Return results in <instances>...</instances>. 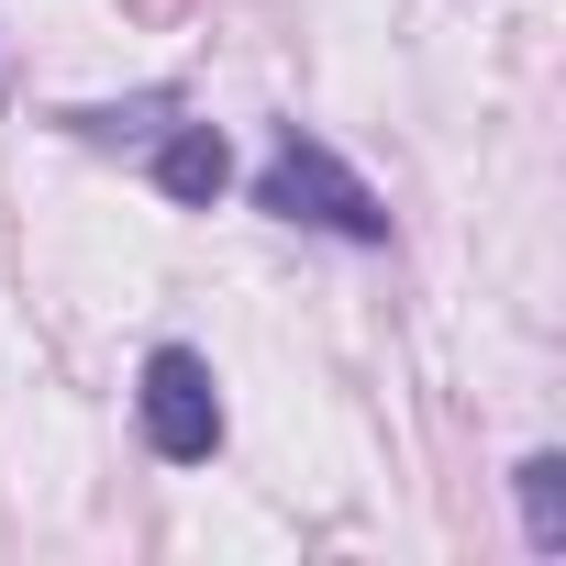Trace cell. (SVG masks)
Masks as SVG:
<instances>
[{"label": "cell", "instance_id": "obj_1", "mask_svg": "<svg viewBox=\"0 0 566 566\" xmlns=\"http://www.w3.org/2000/svg\"><path fill=\"white\" fill-rule=\"evenodd\" d=\"M255 211H277V222H312V233H345V244H389V200L323 145V134H277V156L255 167Z\"/></svg>", "mask_w": 566, "mask_h": 566}, {"label": "cell", "instance_id": "obj_2", "mask_svg": "<svg viewBox=\"0 0 566 566\" xmlns=\"http://www.w3.org/2000/svg\"><path fill=\"white\" fill-rule=\"evenodd\" d=\"M134 411H145V444H156L167 467H211V455H222V389H211V367H200L189 345H156V356H145Z\"/></svg>", "mask_w": 566, "mask_h": 566}, {"label": "cell", "instance_id": "obj_3", "mask_svg": "<svg viewBox=\"0 0 566 566\" xmlns=\"http://www.w3.org/2000/svg\"><path fill=\"white\" fill-rule=\"evenodd\" d=\"M222 178H233V156H222L211 123H178V134L156 145V189H167V200H222Z\"/></svg>", "mask_w": 566, "mask_h": 566}, {"label": "cell", "instance_id": "obj_4", "mask_svg": "<svg viewBox=\"0 0 566 566\" xmlns=\"http://www.w3.org/2000/svg\"><path fill=\"white\" fill-rule=\"evenodd\" d=\"M522 533H533V555H566V455H522Z\"/></svg>", "mask_w": 566, "mask_h": 566}]
</instances>
